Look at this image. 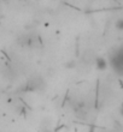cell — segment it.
<instances>
[{
  "instance_id": "3957f363",
  "label": "cell",
  "mask_w": 123,
  "mask_h": 132,
  "mask_svg": "<svg viewBox=\"0 0 123 132\" xmlns=\"http://www.w3.org/2000/svg\"><path fill=\"white\" fill-rule=\"evenodd\" d=\"M107 60L104 59L103 56H97L95 58V61H94V65L95 67L98 70H100V71H104V70H106V67H107Z\"/></svg>"
},
{
  "instance_id": "5b68a950",
  "label": "cell",
  "mask_w": 123,
  "mask_h": 132,
  "mask_svg": "<svg viewBox=\"0 0 123 132\" xmlns=\"http://www.w3.org/2000/svg\"><path fill=\"white\" fill-rule=\"evenodd\" d=\"M117 132H123V125H120V127L117 129Z\"/></svg>"
},
{
  "instance_id": "277c9868",
  "label": "cell",
  "mask_w": 123,
  "mask_h": 132,
  "mask_svg": "<svg viewBox=\"0 0 123 132\" xmlns=\"http://www.w3.org/2000/svg\"><path fill=\"white\" fill-rule=\"evenodd\" d=\"M115 27H116V29H118V30H123V18L117 19L116 23H115Z\"/></svg>"
},
{
  "instance_id": "6da1fadb",
  "label": "cell",
  "mask_w": 123,
  "mask_h": 132,
  "mask_svg": "<svg viewBox=\"0 0 123 132\" xmlns=\"http://www.w3.org/2000/svg\"><path fill=\"white\" fill-rule=\"evenodd\" d=\"M109 64L116 75L123 77V48H117L110 54Z\"/></svg>"
},
{
  "instance_id": "8992f818",
  "label": "cell",
  "mask_w": 123,
  "mask_h": 132,
  "mask_svg": "<svg viewBox=\"0 0 123 132\" xmlns=\"http://www.w3.org/2000/svg\"><path fill=\"white\" fill-rule=\"evenodd\" d=\"M120 113H121V115L123 117V103H122V106H121V109H120Z\"/></svg>"
},
{
  "instance_id": "7a4b0ae2",
  "label": "cell",
  "mask_w": 123,
  "mask_h": 132,
  "mask_svg": "<svg viewBox=\"0 0 123 132\" xmlns=\"http://www.w3.org/2000/svg\"><path fill=\"white\" fill-rule=\"evenodd\" d=\"M45 88V80L41 77H33L32 79H29L27 82L25 89L28 91H40L44 90Z\"/></svg>"
}]
</instances>
